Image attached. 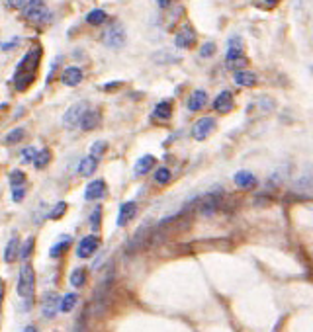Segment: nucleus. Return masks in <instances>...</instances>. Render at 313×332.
I'll return each mask as SVG.
<instances>
[{
	"label": "nucleus",
	"mask_w": 313,
	"mask_h": 332,
	"mask_svg": "<svg viewBox=\"0 0 313 332\" xmlns=\"http://www.w3.org/2000/svg\"><path fill=\"white\" fill-rule=\"evenodd\" d=\"M39 57H41V49L39 47H36V49H32V51H28L24 55V59L18 63L16 72H14V86H16V90L22 92V90H26V88L34 82L37 65H39Z\"/></svg>",
	"instance_id": "1"
},
{
	"label": "nucleus",
	"mask_w": 313,
	"mask_h": 332,
	"mask_svg": "<svg viewBox=\"0 0 313 332\" xmlns=\"http://www.w3.org/2000/svg\"><path fill=\"white\" fill-rule=\"evenodd\" d=\"M22 16L36 24H47L51 22V14L45 6V0H28L26 6L22 8Z\"/></svg>",
	"instance_id": "2"
},
{
	"label": "nucleus",
	"mask_w": 313,
	"mask_h": 332,
	"mask_svg": "<svg viewBox=\"0 0 313 332\" xmlns=\"http://www.w3.org/2000/svg\"><path fill=\"white\" fill-rule=\"evenodd\" d=\"M36 289V276H34V268L28 262L22 264L20 268V278H18V295L24 299L32 297Z\"/></svg>",
	"instance_id": "3"
},
{
	"label": "nucleus",
	"mask_w": 313,
	"mask_h": 332,
	"mask_svg": "<svg viewBox=\"0 0 313 332\" xmlns=\"http://www.w3.org/2000/svg\"><path fill=\"white\" fill-rule=\"evenodd\" d=\"M86 112H88V104L86 102H76V104H73L65 112V116H63V125L67 129H76V125L82 123Z\"/></svg>",
	"instance_id": "4"
},
{
	"label": "nucleus",
	"mask_w": 313,
	"mask_h": 332,
	"mask_svg": "<svg viewBox=\"0 0 313 332\" xmlns=\"http://www.w3.org/2000/svg\"><path fill=\"white\" fill-rule=\"evenodd\" d=\"M104 39V45L110 47V49H120L124 43H126V30L122 24H112L110 28L104 32L102 35Z\"/></svg>",
	"instance_id": "5"
},
{
	"label": "nucleus",
	"mask_w": 313,
	"mask_h": 332,
	"mask_svg": "<svg viewBox=\"0 0 313 332\" xmlns=\"http://www.w3.org/2000/svg\"><path fill=\"white\" fill-rule=\"evenodd\" d=\"M245 63H247V59H245V55H243L241 39L239 37H235V39H231V41H229V51H227V67L237 72L239 67H245Z\"/></svg>",
	"instance_id": "6"
},
{
	"label": "nucleus",
	"mask_w": 313,
	"mask_h": 332,
	"mask_svg": "<svg viewBox=\"0 0 313 332\" xmlns=\"http://www.w3.org/2000/svg\"><path fill=\"white\" fill-rule=\"evenodd\" d=\"M98 245H100L98 237H94V235L84 237V239L78 243V246H76V256H78V258H90L94 252L98 250Z\"/></svg>",
	"instance_id": "7"
},
{
	"label": "nucleus",
	"mask_w": 313,
	"mask_h": 332,
	"mask_svg": "<svg viewBox=\"0 0 313 332\" xmlns=\"http://www.w3.org/2000/svg\"><path fill=\"white\" fill-rule=\"evenodd\" d=\"M214 129H216V120H214V118H202V120H198V122L194 123L192 135H194V139L202 141V139H205Z\"/></svg>",
	"instance_id": "8"
},
{
	"label": "nucleus",
	"mask_w": 313,
	"mask_h": 332,
	"mask_svg": "<svg viewBox=\"0 0 313 332\" xmlns=\"http://www.w3.org/2000/svg\"><path fill=\"white\" fill-rule=\"evenodd\" d=\"M61 301L63 299L59 297L57 293H47L45 297H43V309H41V313L43 316H47V318H53L57 315V311H61Z\"/></svg>",
	"instance_id": "9"
},
{
	"label": "nucleus",
	"mask_w": 313,
	"mask_h": 332,
	"mask_svg": "<svg viewBox=\"0 0 313 332\" xmlns=\"http://www.w3.org/2000/svg\"><path fill=\"white\" fill-rule=\"evenodd\" d=\"M194 41H196V34H194V30L190 28V26H184L176 37H174V45L178 47V49H186V47H192L194 45Z\"/></svg>",
	"instance_id": "10"
},
{
	"label": "nucleus",
	"mask_w": 313,
	"mask_h": 332,
	"mask_svg": "<svg viewBox=\"0 0 313 332\" xmlns=\"http://www.w3.org/2000/svg\"><path fill=\"white\" fill-rule=\"evenodd\" d=\"M82 70L78 69V67H67V69L61 72V82L65 84V86H76V84H80L82 82Z\"/></svg>",
	"instance_id": "11"
},
{
	"label": "nucleus",
	"mask_w": 313,
	"mask_h": 332,
	"mask_svg": "<svg viewBox=\"0 0 313 332\" xmlns=\"http://www.w3.org/2000/svg\"><path fill=\"white\" fill-rule=\"evenodd\" d=\"M104 193H106V184H104V180H92V182L86 186V190H84V199H88V201H92V199H102Z\"/></svg>",
	"instance_id": "12"
},
{
	"label": "nucleus",
	"mask_w": 313,
	"mask_h": 332,
	"mask_svg": "<svg viewBox=\"0 0 313 332\" xmlns=\"http://www.w3.org/2000/svg\"><path fill=\"white\" fill-rule=\"evenodd\" d=\"M214 109H218L220 114H227L233 109V94L229 90H223L221 94H218L216 102H214Z\"/></svg>",
	"instance_id": "13"
},
{
	"label": "nucleus",
	"mask_w": 313,
	"mask_h": 332,
	"mask_svg": "<svg viewBox=\"0 0 313 332\" xmlns=\"http://www.w3.org/2000/svg\"><path fill=\"white\" fill-rule=\"evenodd\" d=\"M205 104H207V92L202 90V88L194 90L192 96L188 98V109H190V112H200Z\"/></svg>",
	"instance_id": "14"
},
{
	"label": "nucleus",
	"mask_w": 313,
	"mask_h": 332,
	"mask_svg": "<svg viewBox=\"0 0 313 332\" xmlns=\"http://www.w3.org/2000/svg\"><path fill=\"white\" fill-rule=\"evenodd\" d=\"M135 213H137V205H135V201H126V203H122V207H120V215H118V225H120V227L128 225L129 221L135 217Z\"/></svg>",
	"instance_id": "15"
},
{
	"label": "nucleus",
	"mask_w": 313,
	"mask_h": 332,
	"mask_svg": "<svg viewBox=\"0 0 313 332\" xmlns=\"http://www.w3.org/2000/svg\"><path fill=\"white\" fill-rule=\"evenodd\" d=\"M233 80H235L237 86H255L257 84V74L251 72V70H237L233 74Z\"/></svg>",
	"instance_id": "16"
},
{
	"label": "nucleus",
	"mask_w": 313,
	"mask_h": 332,
	"mask_svg": "<svg viewBox=\"0 0 313 332\" xmlns=\"http://www.w3.org/2000/svg\"><path fill=\"white\" fill-rule=\"evenodd\" d=\"M235 184L243 188V190H249V188H255L257 186V178L255 174H251L249 170H241L235 174Z\"/></svg>",
	"instance_id": "17"
},
{
	"label": "nucleus",
	"mask_w": 313,
	"mask_h": 332,
	"mask_svg": "<svg viewBox=\"0 0 313 332\" xmlns=\"http://www.w3.org/2000/svg\"><path fill=\"white\" fill-rule=\"evenodd\" d=\"M157 164V160H155V157H151V155H145V157H141L139 160H137V164H135V174L137 176H143L147 174L149 170L153 168Z\"/></svg>",
	"instance_id": "18"
},
{
	"label": "nucleus",
	"mask_w": 313,
	"mask_h": 332,
	"mask_svg": "<svg viewBox=\"0 0 313 332\" xmlns=\"http://www.w3.org/2000/svg\"><path fill=\"white\" fill-rule=\"evenodd\" d=\"M18 248H20V243H18V237L14 235L12 239H10V243L6 245L4 248V262L10 264L16 260V256H18Z\"/></svg>",
	"instance_id": "19"
},
{
	"label": "nucleus",
	"mask_w": 313,
	"mask_h": 332,
	"mask_svg": "<svg viewBox=\"0 0 313 332\" xmlns=\"http://www.w3.org/2000/svg\"><path fill=\"white\" fill-rule=\"evenodd\" d=\"M98 123H100V112L88 109L86 116H84V120H82V123H80V127H82L84 131H92Z\"/></svg>",
	"instance_id": "20"
},
{
	"label": "nucleus",
	"mask_w": 313,
	"mask_h": 332,
	"mask_svg": "<svg viewBox=\"0 0 313 332\" xmlns=\"http://www.w3.org/2000/svg\"><path fill=\"white\" fill-rule=\"evenodd\" d=\"M96 164H98V158L96 157H86L82 162H80V166H78V174L80 176H92V172L96 170Z\"/></svg>",
	"instance_id": "21"
},
{
	"label": "nucleus",
	"mask_w": 313,
	"mask_h": 332,
	"mask_svg": "<svg viewBox=\"0 0 313 332\" xmlns=\"http://www.w3.org/2000/svg\"><path fill=\"white\" fill-rule=\"evenodd\" d=\"M149 235V225H143V227L139 229L135 235H133V239L129 241V250H135V248H139V246L145 243V239H147Z\"/></svg>",
	"instance_id": "22"
},
{
	"label": "nucleus",
	"mask_w": 313,
	"mask_h": 332,
	"mask_svg": "<svg viewBox=\"0 0 313 332\" xmlns=\"http://www.w3.org/2000/svg\"><path fill=\"white\" fill-rule=\"evenodd\" d=\"M170 114H172V104H170V102H161V104L155 107L153 118H155V120H168Z\"/></svg>",
	"instance_id": "23"
},
{
	"label": "nucleus",
	"mask_w": 313,
	"mask_h": 332,
	"mask_svg": "<svg viewBox=\"0 0 313 332\" xmlns=\"http://www.w3.org/2000/svg\"><path fill=\"white\" fill-rule=\"evenodd\" d=\"M69 243H71V237L69 235H63L59 241H57L55 245L51 246V250H49V254L51 256H59L61 252H65L67 250V246H69Z\"/></svg>",
	"instance_id": "24"
},
{
	"label": "nucleus",
	"mask_w": 313,
	"mask_h": 332,
	"mask_svg": "<svg viewBox=\"0 0 313 332\" xmlns=\"http://www.w3.org/2000/svg\"><path fill=\"white\" fill-rule=\"evenodd\" d=\"M24 137H26V129H24V127H16V129H12V131L4 137V143H6V145H16V143L22 141Z\"/></svg>",
	"instance_id": "25"
},
{
	"label": "nucleus",
	"mask_w": 313,
	"mask_h": 332,
	"mask_svg": "<svg viewBox=\"0 0 313 332\" xmlns=\"http://www.w3.org/2000/svg\"><path fill=\"white\" fill-rule=\"evenodd\" d=\"M76 301H78L76 293H67V295L63 297V301H61V311H63V313H71L74 307H76Z\"/></svg>",
	"instance_id": "26"
},
{
	"label": "nucleus",
	"mask_w": 313,
	"mask_h": 332,
	"mask_svg": "<svg viewBox=\"0 0 313 332\" xmlns=\"http://www.w3.org/2000/svg\"><path fill=\"white\" fill-rule=\"evenodd\" d=\"M71 285L73 287H82L84 285V281H86V270H82V268H78V270H74L73 274H71Z\"/></svg>",
	"instance_id": "27"
},
{
	"label": "nucleus",
	"mask_w": 313,
	"mask_h": 332,
	"mask_svg": "<svg viewBox=\"0 0 313 332\" xmlns=\"http://www.w3.org/2000/svg\"><path fill=\"white\" fill-rule=\"evenodd\" d=\"M86 22L90 26H100V24L106 22V12L104 10H92V12L86 14Z\"/></svg>",
	"instance_id": "28"
},
{
	"label": "nucleus",
	"mask_w": 313,
	"mask_h": 332,
	"mask_svg": "<svg viewBox=\"0 0 313 332\" xmlns=\"http://www.w3.org/2000/svg\"><path fill=\"white\" fill-rule=\"evenodd\" d=\"M24 184H26V174L22 170H12L10 172V186H12V190L14 188H24Z\"/></svg>",
	"instance_id": "29"
},
{
	"label": "nucleus",
	"mask_w": 313,
	"mask_h": 332,
	"mask_svg": "<svg viewBox=\"0 0 313 332\" xmlns=\"http://www.w3.org/2000/svg\"><path fill=\"white\" fill-rule=\"evenodd\" d=\"M104 151H108V143L106 141H96V143H92V147H90V155L96 158L102 157Z\"/></svg>",
	"instance_id": "30"
},
{
	"label": "nucleus",
	"mask_w": 313,
	"mask_h": 332,
	"mask_svg": "<svg viewBox=\"0 0 313 332\" xmlns=\"http://www.w3.org/2000/svg\"><path fill=\"white\" fill-rule=\"evenodd\" d=\"M34 237H30V239H26V243L22 245V252H20V258L26 262L28 258H30V254H32V250H34Z\"/></svg>",
	"instance_id": "31"
},
{
	"label": "nucleus",
	"mask_w": 313,
	"mask_h": 332,
	"mask_svg": "<svg viewBox=\"0 0 313 332\" xmlns=\"http://www.w3.org/2000/svg\"><path fill=\"white\" fill-rule=\"evenodd\" d=\"M49 160H51V153L47 149H43V151L37 153V158L34 164H36V168H43L45 164H49Z\"/></svg>",
	"instance_id": "32"
},
{
	"label": "nucleus",
	"mask_w": 313,
	"mask_h": 332,
	"mask_svg": "<svg viewBox=\"0 0 313 332\" xmlns=\"http://www.w3.org/2000/svg\"><path fill=\"white\" fill-rule=\"evenodd\" d=\"M294 188H295V190H307V192H311V190H313V178H309V176H303V178H299V180L295 182Z\"/></svg>",
	"instance_id": "33"
},
{
	"label": "nucleus",
	"mask_w": 313,
	"mask_h": 332,
	"mask_svg": "<svg viewBox=\"0 0 313 332\" xmlns=\"http://www.w3.org/2000/svg\"><path fill=\"white\" fill-rule=\"evenodd\" d=\"M65 211H67V203L65 201H59L55 207L51 209V213H49V219H61L65 215Z\"/></svg>",
	"instance_id": "34"
},
{
	"label": "nucleus",
	"mask_w": 313,
	"mask_h": 332,
	"mask_svg": "<svg viewBox=\"0 0 313 332\" xmlns=\"http://www.w3.org/2000/svg\"><path fill=\"white\" fill-rule=\"evenodd\" d=\"M37 153H39V151H36L34 147H28V149L22 151V160H24V162H36Z\"/></svg>",
	"instance_id": "35"
},
{
	"label": "nucleus",
	"mask_w": 313,
	"mask_h": 332,
	"mask_svg": "<svg viewBox=\"0 0 313 332\" xmlns=\"http://www.w3.org/2000/svg\"><path fill=\"white\" fill-rule=\"evenodd\" d=\"M155 180H157L159 184L170 182V170H168V168H159V170L155 172Z\"/></svg>",
	"instance_id": "36"
},
{
	"label": "nucleus",
	"mask_w": 313,
	"mask_h": 332,
	"mask_svg": "<svg viewBox=\"0 0 313 332\" xmlns=\"http://www.w3.org/2000/svg\"><path fill=\"white\" fill-rule=\"evenodd\" d=\"M100 217H102V209H100V207H96L94 213L90 215V225H92L94 231H98V229H100Z\"/></svg>",
	"instance_id": "37"
},
{
	"label": "nucleus",
	"mask_w": 313,
	"mask_h": 332,
	"mask_svg": "<svg viewBox=\"0 0 313 332\" xmlns=\"http://www.w3.org/2000/svg\"><path fill=\"white\" fill-rule=\"evenodd\" d=\"M214 51H216V45L212 43V41H207V43H203L202 45V49H200V57H212L214 55Z\"/></svg>",
	"instance_id": "38"
},
{
	"label": "nucleus",
	"mask_w": 313,
	"mask_h": 332,
	"mask_svg": "<svg viewBox=\"0 0 313 332\" xmlns=\"http://www.w3.org/2000/svg\"><path fill=\"white\" fill-rule=\"evenodd\" d=\"M24 195H26V190H24V188H14V190H12V201L20 203V201L24 199Z\"/></svg>",
	"instance_id": "39"
},
{
	"label": "nucleus",
	"mask_w": 313,
	"mask_h": 332,
	"mask_svg": "<svg viewBox=\"0 0 313 332\" xmlns=\"http://www.w3.org/2000/svg\"><path fill=\"white\" fill-rule=\"evenodd\" d=\"M28 0H6V6L8 8H24Z\"/></svg>",
	"instance_id": "40"
},
{
	"label": "nucleus",
	"mask_w": 313,
	"mask_h": 332,
	"mask_svg": "<svg viewBox=\"0 0 313 332\" xmlns=\"http://www.w3.org/2000/svg\"><path fill=\"white\" fill-rule=\"evenodd\" d=\"M18 41L20 39H12V43H4V45H2V49H4V51H8L10 47H16V45H18Z\"/></svg>",
	"instance_id": "41"
},
{
	"label": "nucleus",
	"mask_w": 313,
	"mask_h": 332,
	"mask_svg": "<svg viewBox=\"0 0 313 332\" xmlns=\"http://www.w3.org/2000/svg\"><path fill=\"white\" fill-rule=\"evenodd\" d=\"M116 86H120V82H110V84H104L102 90H106V92H108V90H114Z\"/></svg>",
	"instance_id": "42"
},
{
	"label": "nucleus",
	"mask_w": 313,
	"mask_h": 332,
	"mask_svg": "<svg viewBox=\"0 0 313 332\" xmlns=\"http://www.w3.org/2000/svg\"><path fill=\"white\" fill-rule=\"evenodd\" d=\"M157 4H159L161 8H166V6L170 4V0H157Z\"/></svg>",
	"instance_id": "43"
},
{
	"label": "nucleus",
	"mask_w": 313,
	"mask_h": 332,
	"mask_svg": "<svg viewBox=\"0 0 313 332\" xmlns=\"http://www.w3.org/2000/svg\"><path fill=\"white\" fill-rule=\"evenodd\" d=\"M22 332H37V328H36V326H26V328H24Z\"/></svg>",
	"instance_id": "44"
},
{
	"label": "nucleus",
	"mask_w": 313,
	"mask_h": 332,
	"mask_svg": "<svg viewBox=\"0 0 313 332\" xmlns=\"http://www.w3.org/2000/svg\"><path fill=\"white\" fill-rule=\"evenodd\" d=\"M264 2H266V4H268V6H274V4H276L278 0H264Z\"/></svg>",
	"instance_id": "45"
}]
</instances>
